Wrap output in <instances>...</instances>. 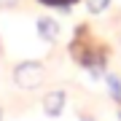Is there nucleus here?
I'll return each instance as SVG.
<instances>
[{
	"mask_svg": "<svg viewBox=\"0 0 121 121\" xmlns=\"http://www.w3.org/2000/svg\"><path fill=\"white\" fill-rule=\"evenodd\" d=\"M59 32H62V27H59V22H56V19H51V16L38 19V35H40L43 40L54 43V40L59 38Z\"/></svg>",
	"mask_w": 121,
	"mask_h": 121,
	"instance_id": "3",
	"label": "nucleus"
},
{
	"mask_svg": "<svg viewBox=\"0 0 121 121\" xmlns=\"http://www.w3.org/2000/svg\"><path fill=\"white\" fill-rule=\"evenodd\" d=\"M65 102H67V94H65L62 89L46 91V97H43V113H46V116H51V118H56L62 110H65Z\"/></svg>",
	"mask_w": 121,
	"mask_h": 121,
	"instance_id": "2",
	"label": "nucleus"
},
{
	"mask_svg": "<svg viewBox=\"0 0 121 121\" xmlns=\"http://www.w3.org/2000/svg\"><path fill=\"white\" fill-rule=\"evenodd\" d=\"M105 83H108V91H110V97L116 99V102L121 105V78L118 75H105Z\"/></svg>",
	"mask_w": 121,
	"mask_h": 121,
	"instance_id": "4",
	"label": "nucleus"
},
{
	"mask_svg": "<svg viewBox=\"0 0 121 121\" xmlns=\"http://www.w3.org/2000/svg\"><path fill=\"white\" fill-rule=\"evenodd\" d=\"M0 121H3V110H0Z\"/></svg>",
	"mask_w": 121,
	"mask_h": 121,
	"instance_id": "7",
	"label": "nucleus"
},
{
	"mask_svg": "<svg viewBox=\"0 0 121 121\" xmlns=\"http://www.w3.org/2000/svg\"><path fill=\"white\" fill-rule=\"evenodd\" d=\"M83 3H86L89 13H105L110 8V0H83Z\"/></svg>",
	"mask_w": 121,
	"mask_h": 121,
	"instance_id": "5",
	"label": "nucleus"
},
{
	"mask_svg": "<svg viewBox=\"0 0 121 121\" xmlns=\"http://www.w3.org/2000/svg\"><path fill=\"white\" fill-rule=\"evenodd\" d=\"M118 118H121V108H118Z\"/></svg>",
	"mask_w": 121,
	"mask_h": 121,
	"instance_id": "8",
	"label": "nucleus"
},
{
	"mask_svg": "<svg viewBox=\"0 0 121 121\" xmlns=\"http://www.w3.org/2000/svg\"><path fill=\"white\" fill-rule=\"evenodd\" d=\"M46 70L40 62H22L16 70H13V81H16L19 89H35L40 81H43Z\"/></svg>",
	"mask_w": 121,
	"mask_h": 121,
	"instance_id": "1",
	"label": "nucleus"
},
{
	"mask_svg": "<svg viewBox=\"0 0 121 121\" xmlns=\"http://www.w3.org/2000/svg\"><path fill=\"white\" fill-rule=\"evenodd\" d=\"M81 121H94V118H91L89 113H83V116H81Z\"/></svg>",
	"mask_w": 121,
	"mask_h": 121,
	"instance_id": "6",
	"label": "nucleus"
}]
</instances>
